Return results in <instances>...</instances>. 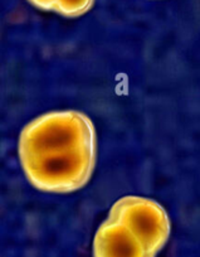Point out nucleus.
<instances>
[{"label": "nucleus", "mask_w": 200, "mask_h": 257, "mask_svg": "<svg viewBox=\"0 0 200 257\" xmlns=\"http://www.w3.org/2000/svg\"><path fill=\"white\" fill-rule=\"evenodd\" d=\"M93 257H155L128 228L106 219L93 239Z\"/></svg>", "instance_id": "7ed1b4c3"}, {"label": "nucleus", "mask_w": 200, "mask_h": 257, "mask_svg": "<svg viewBox=\"0 0 200 257\" xmlns=\"http://www.w3.org/2000/svg\"><path fill=\"white\" fill-rule=\"evenodd\" d=\"M19 162L28 182L49 193H71L90 182L97 157L92 121L76 110L52 111L24 126Z\"/></svg>", "instance_id": "f257e3e1"}, {"label": "nucleus", "mask_w": 200, "mask_h": 257, "mask_svg": "<svg viewBox=\"0 0 200 257\" xmlns=\"http://www.w3.org/2000/svg\"><path fill=\"white\" fill-rule=\"evenodd\" d=\"M28 2L42 11L56 12L67 18H77L90 11L95 0H28Z\"/></svg>", "instance_id": "20e7f679"}, {"label": "nucleus", "mask_w": 200, "mask_h": 257, "mask_svg": "<svg viewBox=\"0 0 200 257\" xmlns=\"http://www.w3.org/2000/svg\"><path fill=\"white\" fill-rule=\"evenodd\" d=\"M108 219L130 229L146 251L154 256L164 247L170 236L169 216L154 199L137 196L122 197L111 207Z\"/></svg>", "instance_id": "f03ea898"}]
</instances>
